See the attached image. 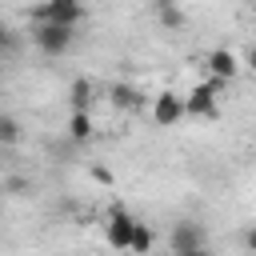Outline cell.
I'll use <instances>...</instances> for the list:
<instances>
[{"instance_id": "5", "label": "cell", "mask_w": 256, "mask_h": 256, "mask_svg": "<svg viewBox=\"0 0 256 256\" xmlns=\"http://www.w3.org/2000/svg\"><path fill=\"white\" fill-rule=\"evenodd\" d=\"M132 228H136V216H132L128 208H112V212H108V244H112V248L128 252V244H132Z\"/></svg>"}, {"instance_id": "13", "label": "cell", "mask_w": 256, "mask_h": 256, "mask_svg": "<svg viewBox=\"0 0 256 256\" xmlns=\"http://www.w3.org/2000/svg\"><path fill=\"white\" fill-rule=\"evenodd\" d=\"M20 140V120L16 116H0V144H16Z\"/></svg>"}, {"instance_id": "1", "label": "cell", "mask_w": 256, "mask_h": 256, "mask_svg": "<svg viewBox=\"0 0 256 256\" xmlns=\"http://www.w3.org/2000/svg\"><path fill=\"white\" fill-rule=\"evenodd\" d=\"M220 96H224V80L208 76L204 84H196V88L184 96V116H192V120H212V116L220 112Z\"/></svg>"}, {"instance_id": "7", "label": "cell", "mask_w": 256, "mask_h": 256, "mask_svg": "<svg viewBox=\"0 0 256 256\" xmlns=\"http://www.w3.org/2000/svg\"><path fill=\"white\" fill-rule=\"evenodd\" d=\"M204 68H208V76H216V80H232L236 72H240V60H236V52H228V48H212L208 56H204Z\"/></svg>"}, {"instance_id": "4", "label": "cell", "mask_w": 256, "mask_h": 256, "mask_svg": "<svg viewBox=\"0 0 256 256\" xmlns=\"http://www.w3.org/2000/svg\"><path fill=\"white\" fill-rule=\"evenodd\" d=\"M152 120H156L160 128H176V124L184 120V96H180V92H160L156 104H152Z\"/></svg>"}, {"instance_id": "12", "label": "cell", "mask_w": 256, "mask_h": 256, "mask_svg": "<svg viewBox=\"0 0 256 256\" xmlns=\"http://www.w3.org/2000/svg\"><path fill=\"white\" fill-rule=\"evenodd\" d=\"M152 228H144L140 220H136V228H132V244H128V252H152Z\"/></svg>"}, {"instance_id": "17", "label": "cell", "mask_w": 256, "mask_h": 256, "mask_svg": "<svg viewBox=\"0 0 256 256\" xmlns=\"http://www.w3.org/2000/svg\"><path fill=\"white\" fill-rule=\"evenodd\" d=\"M244 64H248V68H252V72H256V44H252V48H248V56H244Z\"/></svg>"}, {"instance_id": "8", "label": "cell", "mask_w": 256, "mask_h": 256, "mask_svg": "<svg viewBox=\"0 0 256 256\" xmlns=\"http://www.w3.org/2000/svg\"><path fill=\"white\" fill-rule=\"evenodd\" d=\"M68 136H72L76 144H88V140L96 136V128H92V112H88V108H72V116H68Z\"/></svg>"}, {"instance_id": "10", "label": "cell", "mask_w": 256, "mask_h": 256, "mask_svg": "<svg viewBox=\"0 0 256 256\" xmlns=\"http://www.w3.org/2000/svg\"><path fill=\"white\" fill-rule=\"evenodd\" d=\"M92 96H96V88H92V80H72L68 84V104L72 108H92Z\"/></svg>"}, {"instance_id": "16", "label": "cell", "mask_w": 256, "mask_h": 256, "mask_svg": "<svg viewBox=\"0 0 256 256\" xmlns=\"http://www.w3.org/2000/svg\"><path fill=\"white\" fill-rule=\"evenodd\" d=\"M244 248H252V252H256V228H248V232H244Z\"/></svg>"}, {"instance_id": "3", "label": "cell", "mask_w": 256, "mask_h": 256, "mask_svg": "<svg viewBox=\"0 0 256 256\" xmlns=\"http://www.w3.org/2000/svg\"><path fill=\"white\" fill-rule=\"evenodd\" d=\"M168 248L176 256H192V252H204L208 248V236H204L200 224H176L172 236H168Z\"/></svg>"}, {"instance_id": "2", "label": "cell", "mask_w": 256, "mask_h": 256, "mask_svg": "<svg viewBox=\"0 0 256 256\" xmlns=\"http://www.w3.org/2000/svg\"><path fill=\"white\" fill-rule=\"evenodd\" d=\"M72 36H76V28L56 24V20H40V24L32 28V40H36V48H40L44 56H64V52L72 48Z\"/></svg>"}, {"instance_id": "6", "label": "cell", "mask_w": 256, "mask_h": 256, "mask_svg": "<svg viewBox=\"0 0 256 256\" xmlns=\"http://www.w3.org/2000/svg\"><path fill=\"white\" fill-rule=\"evenodd\" d=\"M40 20H56V24L76 28V24L84 20V0H44Z\"/></svg>"}, {"instance_id": "15", "label": "cell", "mask_w": 256, "mask_h": 256, "mask_svg": "<svg viewBox=\"0 0 256 256\" xmlns=\"http://www.w3.org/2000/svg\"><path fill=\"white\" fill-rule=\"evenodd\" d=\"M4 188H8V192H12V196H20V192H24V188H28V180H20V176H12V180H8V184H4Z\"/></svg>"}, {"instance_id": "11", "label": "cell", "mask_w": 256, "mask_h": 256, "mask_svg": "<svg viewBox=\"0 0 256 256\" xmlns=\"http://www.w3.org/2000/svg\"><path fill=\"white\" fill-rule=\"evenodd\" d=\"M156 20H160V28H168V32L184 28V12H180L176 4H160V8H156Z\"/></svg>"}, {"instance_id": "18", "label": "cell", "mask_w": 256, "mask_h": 256, "mask_svg": "<svg viewBox=\"0 0 256 256\" xmlns=\"http://www.w3.org/2000/svg\"><path fill=\"white\" fill-rule=\"evenodd\" d=\"M160 4H176V0H152V8H160Z\"/></svg>"}, {"instance_id": "19", "label": "cell", "mask_w": 256, "mask_h": 256, "mask_svg": "<svg viewBox=\"0 0 256 256\" xmlns=\"http://www.w3.org/2000/svg\"><path fill=\"white\" fill-rule=\"evenodd\" d=\"M252 20H256V0H252Z\"/></svg>"}, {"instance_id": "14", "label": "cell", "mask_w": 256, "mask_h": 256, "mask_svg": "<svg viewBox=\"0 0 256 256\" xmlns=\"http://www.w3.org/2000/svg\"><path fill=\"white\" fill-rule=\"evenodd\" d=\"M12 44H16V40H12V28L0 20V52H12Z\"/></svg>"}, {"instance_id": "9", "label": "cell", "mask_w": 256, "mask_h": 256, "mask_svg": "<svg viewBox=\"0 0 256 256\" xmlns=\"http://www.w3.org/2000/svg\"><path fill=\"white\" fill-rule=\"evenodd\" d=\"M108 100H112V108H120V112L140 108V92H136L132 84H112V88H108Z\"/></svg>"}]
</instances>
